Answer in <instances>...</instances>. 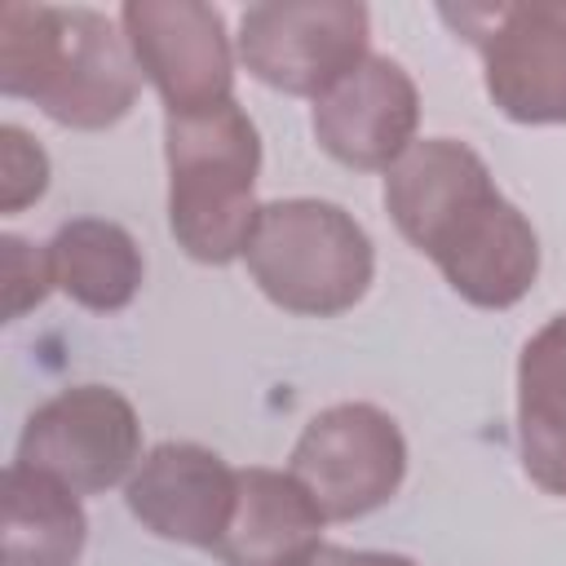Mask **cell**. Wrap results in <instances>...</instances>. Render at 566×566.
<instances>
[{"label": "cell", "instance_id": "52a82bcc", "mask_svg": "<svg viewBox=\"0 0 566 566\" xmlns=\"http://www.w3.org/2000/svg\"><path fill=\"white\" fill-rule=\"evenodd\" d=\"M287 473L310 491L327 522H354L389 504L407 478V442L389 411L336 402L305 420Z\"/></svg>", "mask_w": 566, "mask_h": 566}, {"label": "cell", "instance_id": "9c48e42d", "mask_svg": "<svg viewBox=\"0 0 566 566\" xmlns=\"http://www.w3.org/2000/svg\"><path fill=\"white\" fill-rule=\"evenodd\" d=\"M119 27L164 115L208 111L234 97V49L226 18L199 0H128Z\"/></svg>", "mask_w": 566, "mask_h": 566}, {"label": "cell", "instance_id": "8992f818", "mask_svg": "<svg viewBox=\"0 0 566 566\" xmlns=\"http://www.w3.org/2000/svg\"><path fill=\"white\" fill-rule=\"evenodd\" d=\"M371 18L358 0H265L243 9L234 57L252 80L292 97H323L371 49Z\"/></svg>", "mask_w": 566, "mask_h": 566}, {"label": "cell", "instance_id": "e0dca14e", "mask_svg": "<svg viewBox=\"0 0 566 566\" xmlns=\"http://www.w3.org/2000/svg\"><path fill=\"white\" fill-rule=\"evenodd\" d=\"M0 274H4V318H22L53 292V261L49 248L22 239V234H0Z\"/></svg>", "mask_w": 566, "mask_h": 566}, {"label": "cell", "instance_id": "9a60e30c", "mask_svg": "<svg viewBox=\"0 0 566 566\" xmlns=\"http://www.w3.org/2000/svg\"><path fill=\"white\" fill-rule=\"evenodd\" d=\"M53 261V287L93 314H119L133 305L146 279V261L137 239L106 217L62 221L44 243Z\"/></svg>", "mask_w": 566, "mask_h": 566}, {"label": "cell", "instance_id": "7c38bea8", "mask_svg": "<svg viewBox=\"0 0 566 566\" xmlns=\"http://www.w3.org/2000/svg\"><path fill=\"white\" fill-rule=\"evenodd\" d=\"M323 513L287 469H239V495L221 544L226 566H301L323 544Z\"/></svg>", "mask_w": 566, "mask_h": 566}, {"label": "cell", "instance_id": "4fadbf2b", "mask_svg": "<svg viewBox=\"0 0 566 566\" xmlns=\"http://www.w3.org/2000/svg\"><path fill=\"white\" fill-rule=\"evenodd\" d=\"M517 455L539 491L566 500V314H553L522 345Z\"/></svg>", "mask_w": 566, "mask_h": 566}, {"label": "cell", "instance_id": "277c9868", "mask_svg": "<svg viewBox=\"0 0 566 566\" xmlns=\"http://www.w3.org/2000/svg\"><path fill=\"white\" fill-rule=\"evenodd\" d=\"M243 261L265 301L305 318H332L354 310L376 274L367 230L332 199L261 203Z\"/></svg>", "mask_w": 566, "mask_h": 566}, {"label": "cell", "instance_id": "7a4b0ae2", "mask_svg": "<svg viewBox=\"0 0 566 566\" xmlns=\"http://www.w3.org/2000/svg\"><path fill=\"white\" fill-rule=\"evenodd\" d=\"M142 80L124 27L106 13L18 0L0 9V93L35 102L53 124L111 128L133 111Z\"/></svg>", "mask_w": 566, "mask_h": 566}, {"label": "cell", "instance_id": "ba28073f", "mask_svg": "<svg viewBox=\"0 0 566 566\" xmlns=\"http://www.w3.org/2000/svg\"><path fill=\"white\" fill-rule=\"evenodd\" d=\"M13 460L75 495H102L142 464V420L119 389L71 385L27 416Z\"/></svg>", "mask_w": 566, "mask_h": 566}, {"label": "cell", "instance_id": "5b68a950", "mask_svg": "<svg viewBox=\"0 0 566 566\" xmlns=\"http://www.w3.org/2000/svg\"><path fill=\"white\" fill-rule=\"evenodd\" d=\"M442 18L482 53V84L513 124H566V0L460 4Z\"/></svg>", "mask_w": 566, "mask_h": 566}, {"label": "cell", "instance_id": "2e32d148", "mask_svg": "<svg viewBox=\"0 0 566 566\" xmlns=\"http://www.w3.org/2000/svg\"><path fill=\"white\" fill-rule=\"evenodd\" d=\"M49 190V155L22 124H0V212L13 217Z\"/></svg>", "mask_w": 566, "mask_h": 566}, {"label": "cell", "instance_id": "30bf717a", "mask_svg": "<svg viewBox=\"0 0 566 566\" xmlns=\"http://www.w3.org/2000/svg\"><path fill=\"white\" fill-rule=\"evenodd\" d=\"M420 93L416 80L380 53H367L323 97H314L318 146L358 172H389L416 142Z\"/></svg>", "mask_w": 566, "mask_h": 566}, {"label": "cell", "instance_id": "3957f363", "mask_svg": "<svg viewBox=\"0 0 566 566\" xmlns=\"http://www.w3.org/2000/svg\"><path fill=\"white\" fill-rule=\"evenodd\" d=\"M168 230L190 261L230 265L256 230L261 137L230 97L208 111L164 115Z\"/></svg>", "mask_w": 566, "mask_h": 566}, {"label": "cell", "instance_id": "6da1fadb", "mask_svg": "<svg viewBox=\"0 0 566 566\" xmlns=\"http://www.w3.org/2000/svg\"><path fill=\"white\" fill-rule=\"evenodd\" d=\"M385 208L402 239L478 310H509L539 279L535 226L495 190L486 159L469 142H411L385 172Z\"/></svg>", "mask_w": 566, "mask_h": 566}, {"label": "cell", "instance_id": "5bb4252c", "mask_svg": "<svg viewBox=\"0 0 566 566\" xmlns=\"http://www.w3.org/2000/svg\"><path fill=\"white\" fill-rule=\"evenodd\" d=\"M88 539L80 495L57 478L9 464L0 495V566H75Z\"/></svg>", "mask_w": 566, "mask_h": 566}, {"label": "cell", "instance_id": "8fae6325", "mask_svg": "<svg viewBox=\"0 0 566 566\" xmlns=\"http://www.w3.org/2000/svg\"><path fill=\"white\" fill-rule=\"evenodd\" d=\"M239 495V469H230L212 447L199 442H159L142 455L124 482L128 513L159 539L217 548Z\"/></svg>", "mask_w": 566, "mask_h": 566}, {"label": "cell", "instance_id": "ac0fdd59", "mask_svg": "<svg viewBox=\"0 0 566 566\" xmlns=\"http://www.w3.org/2000/svg\"><path fill=\"white\" fill-rule=\"evenodd\" d=\"M301 566H420L402 553H376V548H345V544H318Z\"/></svg>", "mask_w": 566, "mask_h": 566}]
</instances>
